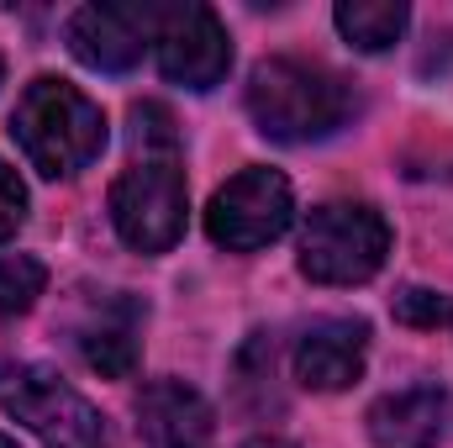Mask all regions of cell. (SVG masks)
I'll list each match as a JSON object with an SVG mask.
<instances>
[{"instance_id": "6da1fadb", "label": "cell", "mask_w": 453, "mask_h": 448, "mask_svg": "<svg viewBox=\"0 0 453 448\" xmlns=\"http://www.w3.org/2000/svg\"><path fill=\"white\" fill-rule=\"evenodd\" d=\"M132 148L137 158L111 185V227L137 253H169L185 237V212H190L174 116L153 101L132 106Z\"/></svg>"}, {"instance_id": "7a4b0ae2", "label": "cell", "mask_w": 453, "mask_h": 448, "mask_svg": "<svg viewBox=\"0 0 453 448\" xmlns=\"http://www.w3.org/2000/svg\"><path fill=\"white\" fill-rule=\"evenodd\" d=\"M358 112L353 85L311 58H264L248 74V116L274 143H322Z\"/></svg>"}, {"instance_id": "3957f363", "label": "cell", "mask_w": 453, "mask_h": 448, "mask_svg": "<svg viewBox=\"0 0 453 448\" xmlns=\"http://www.w3.org/2000/svg\"><path fill=\"white\" fill-rule=\"evenodd\" d=\"M11 137L27 153V164L48 180H69L80 169H90L106 148V112L69 80H32L16 101L11 116Z\"/></svg>"}, {"instance_id": "277c9868", "label": "cell", "mask_w": 453, "mask_h": 448, "mask_svg": "<svg viewBox=\"0 0 453 448\" xmlns=\"http://www.w3.org/2000/svg\"><path fill=\"white\" fill-rule=\"evenodd\" d=\"M390 227L369 201H327L306 217L301 274L317 285H364L385 269Z\"/></svg>"}, {"instance_id": "5b68a950", "label": "cell", "mask_w": 453, "mask_h": 448, "mask_svg": "<svg viewBox=\"0 0 453 448\" xmlns=\"http://www.w3.org/2000/svg\"><path fill=\"white\" fill-rule=\"evenodd\" d=\"M0 412L32 428L48 448H111L101 412L48 364L0 369Z\"/></svg>"}, {"instance_id": "8992f818", "label": "cell", "mask_w": 453, "mask_h": 448, "mask_svg": "<svg viewBox=\"0 0 453 448\" xmlns=\"http://www.w3.org/2000/svg\"><path fill=\"white\" fill-rule=\"evenodd\" d=\"M296 217V196H290V180L280 169H242L232 174L222 190L211 196L206 206V232L211 243L226 253H253V248H269L274 237H285V227Z\"/></svg>"}, {"instance_id": "52a82bcc", "label": "cell", "mask_w": 453, "mask_h": 448, "mask_svg": "<svg viewBox=\"0 0 453 448\" xmlns=\"http://www.w3.org/2000/svg\"><path fill=\"white\" fill-rule=\"evenodd\" d=\"M153 53H158L164 80H174L185 90H211L232 69V37H226L222 16L211 5H201V0L158 5Z\"/></svg>"}, {"instance_id": "ba28073f", "label": "cell", "mask_w": 453, "mask_h": 448, "mask_svg": "<svg viewBox=\"0 0 453 448\" xmlns=\"http://www.w3.org/2000/svg\"><path fill=\"white\" fill-rule=\"evenodd\" d=\"M142 328H148V306L132 290H96L74 306L69 317V343L85 359V369H96L101 380H127L142 359Z\"/></svg>"}, {"instance_id": "9c48e42d", "label": "cell", "mask_w": 453, "mask_h": 448, "mask_svg": "<svg viewBox=\"0 0 453 448\" xmlns=\"http://www.w3.org/2000/svg\"><path fill=\"white\" fill-rule=\"evenodd\" d=\"M153 27H158V5L132 0V5H80L69 16V53L96 69V74H127L137 69V58L153 48Z\"/></svg>"}, {"instance_id": "30bf717a", "label": "cell", "mask_w": 453, "mask_h": 448, "mask_svg": "<svg viewBox=\"0 0 453 448\" xmlns=\"http://www.w3.org/2000/svg\"><path fill=\"white\" fill-rule=\"evenodd\" d=\"M374 448H438L453 428V390L449 385H406L369 406L364 417Z\"/></svg>"}, {"instance_id": "8fae6325", "label": "cell", "mask_w": 453, "mask_h": 448, "mask_svg": "<svg viewBox=\"0 0 453 448\" xmlns=\"http://www.w3.org/2000/svg\"><path fill=\"white\" fill-rule=\"evenodd\" d=\"M217 417L206 396L185 380H153L137 396V438L142 448H211Z\"/></svg>"}, {"instance_id": "7c38bea8", "label": "cell", "mask_w": 453, "mask_h": 448, "mask_svg": "<svg viewBox=\"0 0 453 448\" xmlns=\"http://www.w3.org/2000/svg\"><path fill=\"white\" fill-rule=\"evenodd\" d=\"M369 322L364 317H322L296 343V380L306 390H348L364 375Z\"/></svg>"}, {"instance_id": "4fadbf2b", "label": "cell", "mask_w": 453, "mask_h": 448, "mask_svg": "<svg viewBox=\"0 0 453 448\" xmlns=\"http://www.w3.org/2000/svg\"><path fill=\"white\" fill-rule=\"evenodd\" d=\"M411 11L401 0H342L338 5V32L358 53H385L406 37Z\"/></svg>"}, {"instance_id": "5bb4252c", "label": "cell", "mask_w": 453, "mask_h": 448, "mask_svg": "<svg viewBox=\"0 0 453 448\" xmlns=\"http://www.w3.org/2000/svg\"><path fill=\"white\" fill-rule=\"evenodd\" d=\"M48 290V269L32 253H0V317L32 312V301Z\"/></svg>"}, {"instance_id": "9a60e30c", "label": "cell", "mask_w": 453, "mask_h": 448, "mask_svg": "<svg viewBox=\"0 0 453 448\" xmlns=\"http://www.w3.org/2000/svg\"><path fill=\"white\" fill-rule=\"evenodd\" d=\"M390 312H395V322L401 328H443V333H453V296H443V290H422V285H406L395 301H390Z\"/></svg>"}, {"instance_id": "2e32d148", "label": "cell", "mask_w": 453, "mask_h": 448, "mask_svg": "<svg viewBox=\"0 0 453 448\" xmlns=\"http://www.w3.org/2000/svg\"><path fill=\"white\" fill-rule=\"evenodd\" d=\"M27 222V190H21V180H16V169L11 164H0V243L5 237H16V227Z\"/></svg>"}, {"instance_id": "e0dca14e", "label": "cell", "mask_w": 453, "mask_h": 448, "mask_svg": "<svg viewBox=\"0 0 453 448\" xmlns=\"http://www.w3.org/2000/svg\"><path fill=\"white\" fill-rule=\"evenodd\" d=\"M242 448H296V444H285V438H248Z\"/></svg>"}, {"instance_id": "ac0fdd59", "label": "cell", "mask_w": 453, "mask_h": 448, "mask_svg": "<svg viewBox=\"0 0 453 448\" xmlns=\"http://www.w3.org/2000/svg\"><path fill=\"white\" fill-rule=\"evenodd\" d=\"M0 448H16V438H5V433H0Z\"/></svg>"}]
</instances>
